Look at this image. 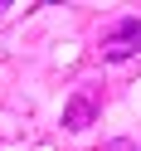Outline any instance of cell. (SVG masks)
I'll return each mask as SVG.
<instances>
[{
    "label": "cell",
    "mask_w": 141,
    "mask_h": 151,
    "mask_svg": "<svg viewBox=\"0 0 141 151\" xmlns=\"http://www.w3.org/2000/svg\"><path fill=\"white\" fill-rule=\"evenodd\" d=\"M5 5H10V0H0V10H5Z\"/></svg>",
    "instance_id": "cell-3"
},
{
    "label": "cell",
    "mask_w": 141,
    "mask_h": 151,
    "mask_svg": "<svg viewBox=\"0 0 141 151\" xmlns=\"http://www.w3.org/2000/svg\"><path fill=\"white\" fill-rule=\"evenodd\" d=\"M131 54H141V20H136V15L117 20L97 39V59H107V63H122V59H131Z\"/></svg>",
    "instance_id": "cell-1"
},
{
    "label": "cell",
    "mask_w": 141,
    "mask_h": 151,
    "mask_svg": "<svg viewBox=\"0 0 141 151\" xmlns=\"http://www.w3.org/2000/svg\"><path fill=\"white\" fill-rule=\"evenodd\" d=\"M92 117H97V102H92L88 93H73L68 107H63V132H88Z\"/></svg>",
    "instance_id": "cell-2"
}]
</instances>
